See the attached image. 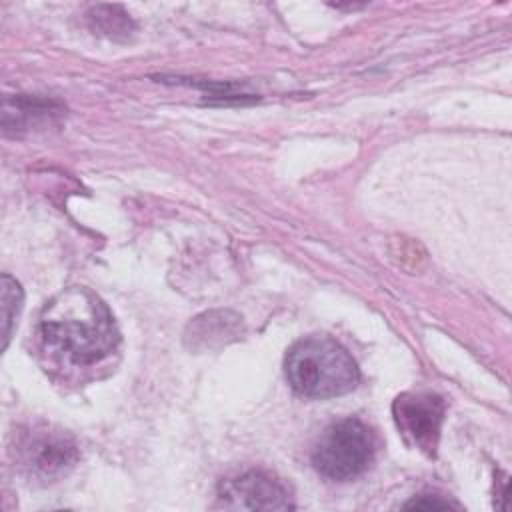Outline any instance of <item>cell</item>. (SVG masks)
I'll list each match as a JSON object with an SVG mask.
<instances>
[{
	"label": "cell",
	"mask_w": 512,
	"mask_h": 512,
	"mask_svg": "<svg viewBox=\"0 0 512 512\" xmlns=\"http://www.w3.org/2000/svg\"><path fill=\"white\" fill-rule=\"evenodd\" d=\"M392 414L402 436L428 456L436 454L440 430L446 414V402L442 396L418 390L396 396Z\"/></svg>",
	"instance_id": "obj_5"
},
{
	"label": "cell",
	"mask_w": 512,
	"mask_h": 512,
	"mask_svg": "<svg viewBox=\"0 0 512 512\" xmlns=\"http://www.w3.org/2000/svg\"><path fill=\"white\" fill-rule=\"evenodd\" d=\"M374 438L358 418L332 422L312 450L314 468L328 480L348 482L358 478L372 462Z\"/></svg>",
	"instance_id": "obj_3"
},
{
	"label": "cell",
	"mask_w": 512,
	"mask_h": 512,
	"mask_svg": "<svg viewBox=\"0 0 512 512\" xmlns=\"http://www.w3.org/2000/svg\"><path fill=\"white\" fill-rule=\"evenodd\" d=\"M232 314L230 312H210L204 314L202 318H196L194 324H190L192 328V338H202L208 336V340H222V336H236L238 334V316H234L232 320H228Z\"/></svg>",
	"instance_id": "obj_8"
},
{
	"label": "cell",
	"mask_w": 512,
	"mask_h": 512,
	"mask_svg": "<svg viewBox=\"0 0 512 512\" xmlns=\"http://www.w3.org/2000/svg\"><path fill=\"white\" fill-rule=\"evenodd\" d=\"M286 378L294 392L306 398L348 394L360 380V370L348 350L332 338L310 336L286 354Z\"/></svg>",
	"instance_id": "obj_2"
},
{
	"label": "cell",
	"mask_w": 512,
	"mask_h": 512,
	"mask_svg": "<svg viewBox=\"0 0 512 512\" xmlns=\"http://www.w3.org/2000/svg\"><path fill=\"white\" fill-rule=\"evenodd\" d=\"M40 334L50 354L78 368L104 360L120 340L112 312L88 288L60 292L42 314Z\"/></svg>",
	"instance_id": "obj_1"
},
{
	"label": "cell",
	"mask_w": 512,
	"mask_h": 512,
	"mask_svg": "<svg viewBox=\"0 0 512 512\" xmlns=\"http://www.w3.org/2000/svg\"><path fill=\"white\" fill-rule=\"evenodd\" d=\"M22 308V288L20 284L10 276L2 274V336H4V348L8 346L10 334H12V324Z\"/></svg>",
	"instance_id": "obj_10"
},
{
	"label": "cell",
	"mask_w": 512,
	"mask_h": 512,
	"mask_svg": "<svg viewBox=\"0 0 512 512\" xmlns=\"http://www.w3.org/2000/svg\"><path fill=\"white\" fill-rule=\"evenodd\" d=\"M62 114V106L52 100L42 98H28V96H16V98H4L2 108V126L6 132L14 130H30L32 126L50 124Z\"/></svg>",
	"instance_id": "obj_7"
},
{
	"label": "cell",
	"mask_w": 512,
	"mask_h": 512,
	"mask_svg": "<svg viewBox=\"0 0 512 512\" xmlns=\"http://www.w3.org/2000/svg\"><path fill=\"white\" fill-rule=\"evenodd\" d=\"M218 498L232 510H292L296 508L286 486L266 472L250 470L224 480Z\"/></svg>",
	"instance_id": "obj_6"
},
{
	"label": "cell",
	"mask_w": 512,
	"mask_h": 512,
	"mask_svg": "<svg viewBox=\"0 0 512 512\" xmlns=\"http://www.w3.org/2000/svg\"><path fill=\"white\" fill-rule=\"evenodd\" d=\"M90 20L94 22V30L106 34V36H118L128 34L132 28V20L120 6H96L90 12Z\"/></svg>",
	"instance_id": "obj_9"
},
{
	"label": "cell",
	"mask_w": 512,
	"mask_h": 512,
	"mask_svg": "<svg viewBox=\"0 0 512 512\" xmlns=\"http://www.w3.org/2000/svg\"><path fill=\"white\" fill-rule=\"evenodd\" d=\"M404 508H418V510H448V508H460L456 502L442 500L436 494H420L418 498L404 504Z\"/></svg>",
	"instance_id": "obj_11"
},
{
	"label": "cell",
	"mask_w": 512,
	"mask_h": 512,
	"mask_svg": "<svg viewBox=\"0 0 512 512\" xmlns=\"http://www.w3.org/2000/svg\"><path fill=\"white\" fill-rule=\"evenodd\" d=\"M20 468L38 480H54L66 474L78 460L74 440L50 426H32L22 432L14 444Z\"/></svg>",
	"instance_id": "obj_4"
}]
</instances>
